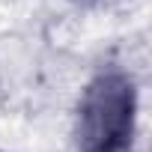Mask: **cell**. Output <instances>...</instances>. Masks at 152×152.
<instances>
[{"label":"cell","mask_w":152,"mask_h":152,"mask_svg":"<svg viewBox=\"0 0 152 152\" xmlns=\"http://www.w3.org/2000/svg\"><path fill=\"white\" fill-rule=\"evenodd\" d=\"M137 93L128 75L104 72L87 87L78 107V146L81 152H122L134 131Z\"/></svg>","instance_id":"6da1fadb"}]
</instances>
